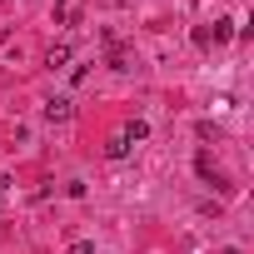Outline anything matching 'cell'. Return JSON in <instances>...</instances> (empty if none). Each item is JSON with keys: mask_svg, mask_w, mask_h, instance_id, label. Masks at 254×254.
Wrapping results in <instances>:
<instances>
[{"mask_svg": "<svg viewBox=\"0 0 254 254\" xmlns=\"http://www.w3.org/2000/svg\"><path fill=\"white\" fill-rule=\"evenodd\" d=\"M40 115H45L50 125H70V120H75V100H70V95H50V100L40 105Z\"/></svg>", "mask_w": 254, "mask_h": 254, "instance_id": "cell-1", "label": "cell"}, {"mask_svg": "<svg viewBox=\"0 0 254 254\" xmlns=\"http://www.w3.org/2000/svg\"><path fill=\"white\" fill-rule=\"evenodd\" d=\"M194 170H199V180H204V185H214V190H229V180H224V170H219V165H214L209 155H199V160H194Z\"/></svg>", "mask_w": 254, "mask_h": 254, "instance_id": "cell-2", "label": "cell"}, {"mask_svg": "<svg viewBox=\"0 0 254 254\" xmlns=\"http://www.w3.org/2000/svg\"><path fill=\"white\" fill-rule=\"evenodd\" d=\"M125 155H130V140H125V135H110V140H105V160H125Z\"/></svg>", "mask_w": 254, "mask_h": 254, "instance_id": "cell-3", "label": "cell"}, {"mask_svg": "<svg viewBox=\"0 0 254 254\" xmlns=\"http://www.w3.org/2000/svg\"><path fill=\"white\" fill-rule=\"evenodd\" d=\"M120 135L130 140V145H140V140H150V125H145V120H130V125H125Z\"/></svg>", "mask_w": 254, "mask_h": 254, "instance_id": "cell-4", "label": "cell"}, {"mask_svg": "<svg viewBox=\"0 0 254 254\" xmlns=\"http://www.w3.org/2000/svg\"><path fill=\"white\" fill-rule=\"evenodd\" d=\"M234 35V20H214V30H209V45H224Z\"/></svg>", "mask_w": 254, "mask_h": 254, "instance_id": "cell-5", "label": "cell"}, {"mask_svg": "<svg viewBox=\"0 0 254 254\" xmlns=\"http://www.w3.org/2000/svg\"><path fill=\"white\" fill-rule=\"evenodd\" d=\"M45 65H50V70H60V65H70V45H50V55H45Z\"/></svg>", "mask_w": 254, "mask_h": 254, "instance_id": "cell-6", "label": "cell"}, {"mask_svg": "<svg viewBox=\"0 0 254 254\" xmlns=\"http://www.w3.org/2000/svg\"><path fill=\"white\" fill-rule=\"evenodd\" d=\"M194 135H199V140H219L224 130H219V125H214V120H199V125H194Z\"/></svg>", "mask_w": 254, "mask_h": 254, "instance_id": "cell-7", "label": "cell"}, {"mask_svg": "<svg viewBox=\"0 0 254 254\" xmlns=\"http://www.w3.org/2000/svg\"><path fill=\"white\" fill-rule=\"evenodd\" d=\"M70 254H95V239H75V244H70Z\"/></svg>", "mask_w": 254, "mask_h": 254, "instance_id": "cell-8", "label": "cell"}, {"mask_svg": "<svg viewBox=\"0 0 254 254\" xmlns=\"http://www.w3.org/2000/svg\"><path fill=\"white\" fill-rule=\"evenodd\" d=\"M5 190H10V175H0V194H5Z\"/></svg>", "mask_w": 254, "mask_h": 254, "instance_id": "cell-9", "label": "cell"}, {"mask_svg": "<svg viewBox=\"0 0 254 254\" xmlns=\"http://www.w3.org/2000/svg\"><path fill=\"white\" fill-rule=\"evenodd\" d=\"M224 254H239V249H224Z\"/></svg>", "mask_w": 254, "mask_h": 254, "instance_id": "cell-10", "label": "cell"}]
</instances>
